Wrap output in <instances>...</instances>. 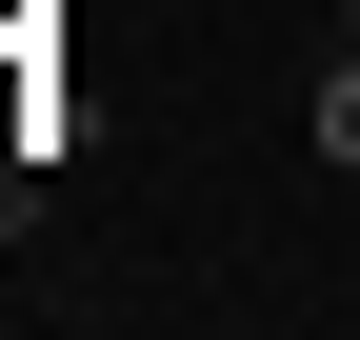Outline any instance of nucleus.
Segmentation results:
<instances>
[{"mask_svg":"<svg viewBox=\"0 0 360 340\" xmlns=\"http://www.w3.org/2000/svg\"><path fill=\"white\" fill-rule=\"evenodd\" d=\"M321 160H340V181H360V40H340V60H321Z\"/></svg>","mask_w":360,"mask_h":340,"instance_id":"f257e3e1","label":"nucleus"},{"mask_svg":"<svg viewBox=\"0 0 360 340\" xmlns=\"http://www.w3.org/2000/svg\"><path fill=\"white\" fill-rule=\"evenodd\" d=\"M340 40H360V0H340Z\"/></svg>","mask_w":360,"mask_h":340,"instance_id":"f03ea898","label":"nucleus"}]
</instances>
